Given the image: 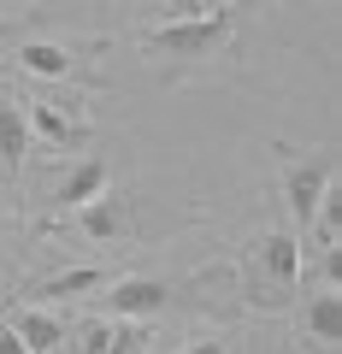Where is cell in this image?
<instances>
[{"label":"cell","mask_w":342,"mask_h":354,"mask_svg":"<svg viewBox=\"0 0 342 354\" xmlns=\"http://www.w3.org/2000/svg\"><path fill=\"white\" fill-rule=\"evenodd\" d=\"M307 337L313 342H342V290H319L307 301Z\"/></svg>","instance_id":"30bf717a"},{"label":"cell","mask_w":342,"mask_h":354,"mask_svg":"<svg viewBox=\"0 0 342 354\" xmlns=\"http://www.w3.org/2000/svg\"><path fill=\"white\" fill-rule=\"evenodd\" d=\"M106 189H113V160H106V153H89V160H77L71 171L53 183V207H59V213H77V207L101 201Z\"/></svg>","instance_id":"277c9868"},{"label":"cell","mask_w":342,"mask_h":354,"mask_svg":"<svg viewBox=\"0 0 342 354\" xmlns=\"http://www.w3.org/2000/svg\"><path fill=\"white\" fill-rule=\"evenodd\" d=\"M330 183H336V160L330 153H301V160L283 165V195H289V213L301 230L319 218V201H325Z\"/></svg>","instance_id":"7a4b0ae2"},{"label":"cell","mask_w":342,"mask_h":354,"mask_svg":"<svg viewBox=\"0 0 342 354\" xmlns=\"http://www.w3.org/2000/svg\"><path fill=\"white\" fill-rule=\"evenodd\" d=\"M189 354H225V342H218V337H201V342H189Z\"/></svg>","instance_id":"9a60e30c"},{"label":"cell","mask_w":342,"mask_h":354,"mask_svg":"<svg viewBox=\"0 0 342 354\" xmlns=\"http://www.w3.org/2000/svg\"><path fill=\"white\" fill-rule=\"evenodd\" d=\"M0 354H30V348H24V342H18V337H12L6 325H0Z\"/></svg>","instance_id":"5bb4252c"},{"label":"cell","mask_w":342,"mask_h":354,"mask_svg":"<svg viewBox=\"0 0 342 354\" xmlns=\"http://www.w3.org/2000/svg\"><path fill=\"white\" fill-rule=\"evenodd\" d=\"M236 36V6H207L201 18L142 30V53H171V59H213Z\"/></svg>","instance_id":"6da1fadb"},{"label":"cell","mask_w":342,"mask_h":354,"mask_svg":"<svg viewBox=\"0 0 342 354\" xmlns=\"http://www.w3.org/2000/svg\"><path fill=\"white\" fill-rule=\"evenodd\" d=\"M260 266H266L272 283H301V236H289V230H272L266 242H260Z\"/></svg>","instance_id":"ba28073f"},{"label":"cell","mask_w":342,"mask_h":354,"mask_svg":"<svg viewBox=\"0 0 342 354\" xmlns=\"http://www.w3.org/2000/svg\"><path fill=\"white\" fill-rule=\"evenodd\" d=\"M165 301H171V290L160 278H113L101 290V313H113V319H153V313H165Z\"/></svg>","instance_id":"3957f363"},{"label":"cell","mask_w":342,"mask_h":354,"mask_svg":"<svg viewBox=\"0 0 342 354\" xmlns=\"http://www.w3.org/2000/svg\"><path fill=\"white\" fill-rule=\"evenodd\" d=\"M18 65H24L30 77H53V83L71 77V53H65L59 41H24V48H18Z\"/></svg>","instance_id":"8fae6325"},{"label":"cell","mask_w":342,"mask_h":354,"mask_svg":"<svg viewBox=\"0 0 342 354\" xmlns=\"http://www.w3.org/2000/svg\"><path fill=\"white\" fill-rule=\"evenodd\" d=\"M53 354H65V348H53Z\"/></svg>","instance_id":"2e32d148"},{"label":"cell","mask_w":342,"mask_h":354,"mask_svg":"<svg viewBox=\"0 0 342 354\" xmlns=\"http://www.w3.org/2000/svg\"><path fill=\"white\" fill-rule=\"evenodd\" d=\"M77 218H83V230H89L95 242H113L118 230H124V201H118V195L106 189L101 201H89V207H77Z\"/></svg>","instance_id":"7c38bea8"},{"label":"cell","mask_w":342,"mask_h":354,"mask_svg":"<svg viewBox=\"0 0 342 354\" xmlns=\"http://www.w3.org/2000/svg\"><path fill=\"white\" fill-rule=\"evenodd\" d=\"M118 348H124V337H113V325H95L77 354H118Z\"/></svg>","instance_id":"4fadbf2b"},{"label":"cell","mask_w":342,"mask_h":354,"mask_svg":"<svg viewBox=\"0 0 342 354\" xmlns=\"http://www.w3.org/2000/svg\"><path fill=\"white\" fill-rule=\"evenodd\" d=\"M6 330H12V337L24 342L30 354H53V348H65V325L48 313V307H24V313H12V319H6Z\"/></svg>","instance_id":"8992f818"},{"label":"cell","mask_w":342,"mask_h":354,"mask_svg":"<svg viewBox=\"0 0 342 354\" xmlns=\"http://www.w3.org/2000/svg\"><path fill=\"white\" fill-rule=\"evenodd\" d=\"M24 124H30V136L53 142V148H77V142L89 136L83 118H71L65 106H53V101H24Z\"/></svg>","instance_id":"5b68a950"},{"label":"cell","mask_w":342,"mask_h":354,"mask_svg":"<svg viewBox=\"0 0 342 354\" xmlns=\"http://www.w3.org/2000/svg\"><path fill=\"white\" fill-rule=\"evenodd\" d=\"M106 283H113L106 272H95V266H77V272H59V278L36 283L30 295H41V301H71V295H101Z\"/></svg>","instance_id":"9c48e42d"},{"label":"cell","mask_w":342,"mask_h":354,"mask_svg":"<svg viewBox=\"0 0 342 354\" xmlns=\"http://www.w3.org/2000/svg\"><path fill=\"white\" fill-rule=\"evenodd\" d=\"M24 153H30V124H24V101H0V171L18 177L24 171Z\"/></svg>","instance_id":"52a82bcc"}]
</instances>
